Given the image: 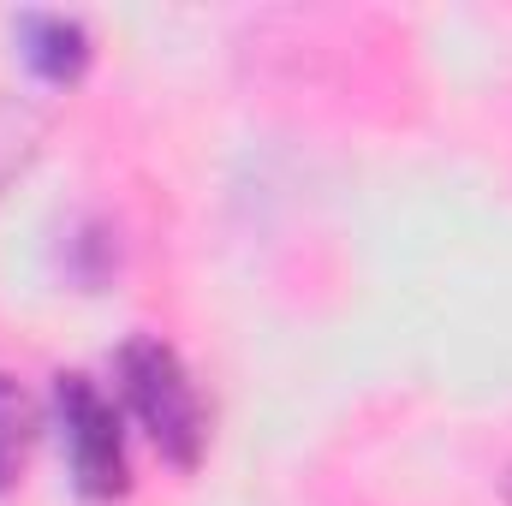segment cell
Segmentation results:
<instances>
[{
  "label": "cell",
  "mask_w": 512,
  "mask_h": 506,
  "mask_svg": "<svg viewBox=\"0 0 512 506\" xmlns=\"http://www.w3.org/2000/svg\"><path fill=\"white\" fill-rule=\"evenodd\" d=\"M120 393H126L131 417L143 423V435L155 441L161 459H173L179 471H191L203 459V441H209V411H203V393L185 370V358L155 340V334H131L120 346Z\"/></svg>",
  "instance_id": "obj_1"
},
{
  "label": "cell",
  "mask_w": 512,
  "mask_h": 506,
  "mask_svg": "<svg viewBox=\"0 0 512 506\" xmlns=\"http://www.w3.org/2000/svg\"><path fill=\"white\" fill-rule=\"evenodd\" d=\"M54 429H60V447H66L78 495L120 501L131 471H126V429H120L114 399L90 376H60L54 381Z\"/></svg>",
  "instance_id": "obj_2"
},
{
  "label": "cell",
  "mask_w": 512,
  "mask_h": 506,
  "mask_svg": "<svg viewBox=\"0 0 512 506\" xmlns=\"http://www.w3.org/2000/svg\"><path fill=\"white\" fill-rule=\"evenodd\" d=\"M18 54L42 84H78L90 66V30L66 12H24L18 18Z\"/></svg>",
  "instance_id": "obj_3"
},
{
  "label": "cell",
  "mask_w": 512,
  "mask_h": 506,
  "mask_svg": "<svg viewBox=\"0 0 512 506\" xmlns=\"http://www.w3.org/2000/svg\"><path fill=\"white\" fill-rule=\"evenodd\" d=\"M30 441H36V399L0 370V489H12V477L24 471Z\"/></svg>",
  "instance_id": "obj_4"
},
{
  "label": "cell",
  "mask_w": 512,
  "mask_h": 506,
  "mask_svg": "<svg viewBox=\"0 0 512 506\" xmlns=\"http://www.w3.org/2000/svg\"><path fill=\"white\" fill-rule=\"evenodd\" d=\"M36 149H42V114L0 90V191L36 161Z\"/></svg>",
  "instance_id": "obj_5"
},
{
  "label": "cell",
  "mask_w": 512,
  "mask_h": 506,
  "mask_svg": "<svg viewBox=\"0 0 512 506\" xmlns=\"http://www.w3.org/2000/svg\"><path fill=\"white\" fill-rule=\"evenodd\" d=\"M507 501H512V471H507Z\"/></svg>",
  "instance_id": "obj_6"
}]
</instances>
